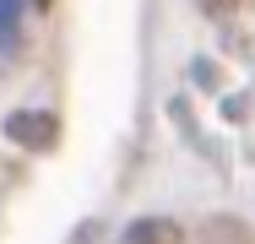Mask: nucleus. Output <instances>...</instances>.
I'll list each match as a JSON object with an SVG mask.
<instances>
[{"instance_id": "f257e3e1", "label": "nucleus", "mask_w": 255, "mask_h": 244, "mask_svg": "<svg viewBox=\"0 0 255 244\" xmlns=\"http://www.w3.org/2000/svg\"><path fill=\"white\" fill-rule=\"evenodd\" d=\"M5 136L16 146H27V152H49L60 141V120H54L49 109H16L11 120H5Z\"/></svg>"}, {"instance_id": "f03ea898", "label": "nucleus", "mask_w": 255, "mask_h": 244, "mask_svg": "<svg viewBox=\"0 0 255 244\" xmlns=\"http://www.w3.org/2000/svg\"><path fill=\"white\" fill-rule=\"evenodd\" d=\"M120 244H185L179 239V223H168V217H141V223H130Z\"/></svg>"}, {"instance_id": "7ed1b4c3", "label": "nucleus", "mask_w": 255, "mask_h": 244, "mask_svg": "<svg viewBox=\"0 0 255 244\" xmlns=\"http://www.w3.org/2000/svg\"><path fill=\"white\" fill-rule=\"evenodd\" d=\"M196 244H255V239H250V228L239 217H206L196 228Z\"/></svg>"}, {"instance_id": "20e7f679", "label": "nucleus", "mask_w": 255, "mask_h": 244, "mask_svg": "<svg viewBox=\"0 0 255 244\" xmlns=\"http://www.w3.org/2000/svg\"><path fill=\"white\" fill-rule=\"evenodd\" d=\"M16 33H22V0H0V54L16 49Z\"/></svg>"}, {"instance_id": "39448f33", "label": "nucleus", "mask_w": 255, "mask_h": 244, "mask_svg": "<svg viewBox=\"0 0 255 244\" xmlns=\"http://www.w3.org/2000/svg\"><path fill=\"white\" fill-rule=\"evenodd\" d=\"M196 5H201V11H212V16H228L239 0H196Z\"/></svg>"}, {"instance_id": "423d86ee", "label": "nucleus", "mask_w": 255, "mask_h": 244, "mask_svg": "<svg viewBox=\"0 0 255 244\" xmlns=\"http://www.w3.org/2000/svg\"><path fill=\"white\" fill-rule=\"evenodd\" d=\"M33 5H49V0H33Z\"/></svg>"}]
</instances>
